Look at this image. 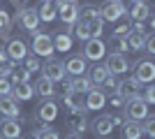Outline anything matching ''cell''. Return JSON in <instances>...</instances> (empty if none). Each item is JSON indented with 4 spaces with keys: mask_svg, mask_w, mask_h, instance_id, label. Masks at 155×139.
Wrapping results in <instances>:
<instances>
[{
    "mask_svg": "<svg viewBox=\"0 0 155 139\" xmlns=\"http://www.w3.org/2000/svg\"><path fill=\"white\" fill-rule=\"evenodd\" d=\"M123 111H125V121L141 123L146 116H150V107L141 100V95H137V98H132V100H125Z\"/></svg>",
    "mask_w": 155,
    "mask_h": 139,
    "instance_id": "cell-1",
    "label": "cell"
},
{
    "mask_svg": "<svg viewBox=\"0 0 155 139\" xmlns=\"http://www.w3.org/2000/svg\"><path fill=\"white\" fill-rule=\"evenodd\" d=\"M30 51H32V56H37V58H53L56 49H53V40H51V35L39 33V30H37V33H32Z\"/></svg>",
    "mask_w": 155,
    "mask_h": 139,
    "instance_id": "cell-2",
    "label": "cell"
},
{
    "mask_svg": "<svg viewBox=\"0 0 155 139\" xmlns=\"http://www.w3.org/2000/svg\"><path fill=\"white\" fill-rule=\"evenodd\" d=\"M97 12H100V19L102 21L116 23L118 19H123L125 14H127V7L123 5V0H107V2H102V7Z\"/></svg>",
    "mask_w": 155,
    "mask_h": 139,
    "instance_id": "cell-3",
    "label": "cell"
},
{
    "mask_svg": "<svg viewBox=\"0 0 155 139\" xmlns=\"http://www.w3.org/2000/svg\"><path fill=\"white\" fill-rule=\"evenodd\" d=\"M16 23H19L21 30L26 33H37L39 30V16H37V9L35 7H21L19 14H16Z\"/></svg>",
    "mask_w": 155,
    "mask_h": 139,
    "instance_id": "cell-4",
    "label": "cell"
},
{
    "mask_svg": "<svg viewBox=\"0 0 155 139\" xmlns=\"http://www.w3.org/2000/svg\"><path fill=\"white\" fill-rule=\"evenodd\" d=\"M86 60H95V63H100V60L107 56V42L102 40V37H91V40L84 42V53H81Z\"/></svg>",
    "mask_w": 155,
    "mask_h": 139,
    "instance_id": "cell-5",
    "label": "cell"
},
{
    "mask_svg": "<svg viewBox=\"0 0 155 139\" xmlns=\"http://www.w3.org/2000/svg\"><path fill=\"white\" fill-rule=\"evenodd\" d=\"M139 84H153V79H155V63L153 60H148V58H141V60H137L134 63V74H132Z\"/></svg>",
    "mask_w": 155,
    "mask_h": 139,
    "instance_id": "cell-6",
    "label": "cell"
},
{
    "mask_svg": "<svg viewBox=\"0 0 155 139\" xmlns=\"http://www.w3.org/2000/svg\"><path fill=\"white\" fill-rule=\"evenodd\" d=\"M42 77H46L49 81L58 84V81H65V63L58 58H46L44 67H42Z\"/></svg>",
    "mask_w": 155,
    "mask_h": 139,
    "instance_id": "cell-7",
    "label": "cell"
},
{
    "mask_svg": "<svg viewBox=\"0 0 155 139\" xmlns=\"http://www.w3.org/2000/svg\"><path fill=\"white\" fill-rule=\"evenodd\" d=\"M56 118H58V102H56L53 98L39 100V104H37V121H42V123H53Z\"/></svg>",
    "mask_w": 155,
    "mask_h": 139,
    "instance_id": "cell-8",
    "label": "cell"
},
{
    "mask_svg": "<svg viewBox=\"0 0 155 139\" xmlns=\"http://www.w3.org/2000/svg\"><path fill=\"white\" fill-rule=\"evenodd\" d=\"M5 53H7V58L14 60V63H23V58L28 56V44L21 37H12L5 44Z\"/></svg>",
    "mask_w": 155,
    "mask_h": 139,
    "instance_id": "cell-9",
    "label": "cell"
},
{
    "mask_svg": "<svg viewBox=\"0 0 155 139\" xmlns=\"http://www.w3.org/2000/svg\"><path fill=\"white\" fill-rule=\"evenodd\" d=\"M84 107H86V111H100L102 107H107V93L100 91L97 86H93L84 95Z\"/></svg>",
    "mask_w": 155,
    "mask_h": 139,
    "instance_id": "cell-10",
    "label": "cell"
},
{
    "mask_svg": "<svg viewBox=\"0 0 155 139\" xmlns=\"http://www.w3.org/2000/svg\"><path fill=\"white\" fill-rule=\"evenodd\" d=\"M104 67L109 70V74H114V77H123L125 72L130 70V63H127V58H125L123 53H109L107 56V63H104Z\"/></svg>",
    "mask_w": 155,
    "mask_h": 139,
    "instance_id": "cell-11",
    "label": "cell"
},
{
    "mask_svg": "<svg viewBox=\"0 0 155 139\" xmlns=\"http://www.w3.org/2000/svg\"><path fill=\"white\" fill-rule=\"evenodd\" d=\"M141 86H143V84H139L134 77H125V79L118 81L116 93H118L123 100H132V98H137V95L141 93Z\"/></svg>",
    "mask_w": 155,
    "mask_h": 139,
    "instance_id": "cell-12",
    "label": "cell"
},
{
    "mask_svg": "<svg viewBox=\"0 0 155 139\" xmlns=\"http://www.w3.org/2000/svg\"><path fill=\"white\" fill-rule=\"evenodd\" d=\"M53 2H56L60 21L67 23V26H74L77 19H79V5H74V2H63V0H53Z\"/></svg>",
    "mask_w": 155,
    "mask_h": 139,
    "instance_id": "cell-13",
    "label": "cell"
},
{
    "mask_svg": "<svg viewBox=\"0 0 155 139\" xmlns=\"http://www.w3.org/2000/svg\"><path fill=\"white\" fill-rule=\"evenodd\" d=\"M114 121H111V116L109 114H100L95 121L91 123V130L95 132V137L97 139H104V137H109L111 132H114Z\"/></svg>",
    "mask_w": 155,
    "mask_h": 139,
    "instance_id": "cell-14",
    "label": "cell"
},
{
    "mask_svg": "<svg viewBox=\"0 0 155 139\" xmlns=\"http://www.w3.org/2000/svg\"><path fill=\"white\" fill-rule=\"evenodd\" d=\"M23 127L19 118H2L0 121V139H19Z\"/></svg>",
    "mask_w": 155,
    "mask_h": 139,
    "instance_id": "cell-15",
    "label": "cell"
},
{
    "mask_svg": "<svg viewBox=\"0 0 155 139\" xmlns=\"http://www.w3.org/2000/svg\"><path fill=\"white\" fill-rule=\"evenodd\" d=\"M0 114H2V118H19L21 107L12 95H2L0 98Z\"/></svg>",
    "mask_w": 155,
    "mask_h": 139,
    "instance_id": "cell-16",
    "label": "cell"
},
{
    "mask_svg": "<svg viewBox=\"0 0 155 139\" xmlns=\"http://www.w3.org/2000/svg\"><path fill=\"white\" fill-rule=\"evenodd\" d=\"M88 72V65H86L84 56H70L65 60V74H72V77H81V74Z\"/></svg>",
    "mask_w": 155,
    "mask_h": 139,
    "instance_id": "cell-17",
    "label": "cell"
},
{
    "mask_svg": "<svg viewBox=\"0 0 155 139\" xmlns=\"http://www.w3.org/2000/svg\"><path fill=\"white\" fill-rule=\"evenodd\" d=\"M67 125L72 127V134H84L86 130H88V121H86L84 111H70Z\"/></svg>",
    "mask_w": 155,
    "mask_h": 139,
    "instance_id": "cell-18",
    "label": "cell"
},
{
    "mask_svg": "<svg viewBox=\"0 0 155 139\" xmlns=\"http://www.w3.org/2000/svg\"><path fill=\"white\" fill-rule=\"evenodd\" d=\"M63 102H65V107H67L70 111H84V114H86L84 95H81V93H77V91H65Z\"/></svg>",
    "mask_w": 155,
    "mask_h": 139,
    "instance_id": "cell-19",
    "label": "cell"
},
{
    "mask_svg": "<svg viewBox=\"0 0 155 139\" xmlns=\"http://www.w3.org/2000/svg\"><path fill=\"white\" fill-rule=\"evenodd\" d=\"M16 102H28V100L35 98V88H32V84H14L12 86V93H9Z\"/></svg>",
    "mask_w": 155,
    "mask_h": 139,
    "instance_id": "cell-20",
    "label": "cell"
},
{
    "mask_svg": "<svg viewBox=\"0 0 155 139\" xmlns=\"http://www.w3.org/2000/svg\"><path fill=\"white\" fill-rule=\"evenodd\" d=\"M35 9H37L39 21H46V23H49V21H53L56 16H58V9H56V2H53V0H42V2H39Z\"/></svg>",
    "mask_w": 155,
    "mask_h": 139,
    "instance_id": "cell-21",
    "label": "cell"
},
{
    "mask_svg": "<svg viewBox=\"0 0 155 139\" xmlns=\"http://www.w3.org/2000/svg\"><path fill=\"white\" fill-rule=\"evenodd\" d=\"M91 88H93V84H91V79H88L86 74H81V77H72V79L65 84V91H77V93H81V95H86Z\"/></svg>",
    "mask_w": 155,
    "mask_h": 139,
    "instance_id": "cell-22",
    "label": "cell"
},
{
    "mask_svg": "<svg viewBox=\"0 0 155 139\" xmlns=\"http://www.w3.org/2000/svg\"><path fill=\"white\" fill-rule=\"evenodd\" d=\"M32 88H35V95H39L42 100H44V98H53V95H56V84L49 81L46 77H39Z\"/></svg>",
    "mask_w": 155,
    "mask_h": 139,
    "instance_id": "cell-23",
    "label": "cell"
},
{
    "mask_svg": "<svg viewBox=\"0 0 155 139\" xmlns=\"http://www.w3.org/2000/svg\"><path fill=\"white\" fill-rule=\"evenodd\" d=\"M127 14H130L132 21H146L150 16V5L143 2V0H139V2H134V5L127 9Z\"/></svg>",
    "mask_w": 155,
    "mask_h": 139,
    "instance_id": "cell-24",
    "label": "cell"
},
{
    "mask_svg": "<svg viewBox=\"0 0 155 139\" xmlns=\"http://www.w3.org/2000/svg\"><path fill=\"white\" fill-rule=\"evenodd\" d=\"M53 40V49H56V51H70L72 49V35L70 33H63V30H60V33H56L51 37Z\"/></svg>",
    "mask_w": 155,
    "mask_h": 139,
    "instance_id": "cell-25",
    "label": "cell"
},
{
    "mask_svg": "<svg viewBox=\"0 0 155 139\" xmlns=\"http://www.w3.org/2000/svg\"><path fill=\"white\" fill-rule=\"evenodd\" d=\"M120 127H123V139H141V137H143V132H141V123L125 121Z\"/></svg>",
    "mask_w": 155,
    "mask_h": 139,
    "instance_id": "cell-26",
    "label": "cell"
},
{
    "mask_svg": "<svg viewBox=\"0 0 155 139\" xmlns=\"http://www.w3.org/2000/svg\"><path fill=\"white\" fill-rule=\"evenodd\" d=\"M107 77H109V70H107L104 65H100V63H97L95 67H91V72H88V79H91L93 86H100Z\"/></svg>",
    "mask_w": 155,
    "mask_h": 139,
    "instance_id": "cell-27",
    "label": "cell"
},
{
    "mask_svg": "<svg viewBox=\"0 0 155 139\" xmlns=\"http://www.w3.org/2000/svg\"><path fill=\"white\" fill-rule=\"evenodd\" d=\"M100 16V12H97L95 5H81L79 7V19L77 21H84V23H91L93 19H97Z\"/></svg>",
    "mask_w": 155,
    "mask_h": 139,
    "instance_id": "cell-28",
    "label": "cell"
},
{
    "mask_svg": "<svg viewBox=\"0 0 155 139\" xmlns=\"http://www.w3.org/2000/svg\"><path fill=\"white\" fill-rule=\"evenodd\" d=\"M70 33H74V37H77L79 42H86L91 40V30H88V23H84V21H77L74 26H72Z\"/></svg>",
    "mask_w": 155,
    "mask_h": 139,
    "instance_id": "cell-29",
    "label": "cell"
},
{
    "mask_svg": "<svg viewBox=\"0 0 155 139\" xmlns=\"http://www.w3.org/2000/svg\"><path fill=\"white\" fill-rule=\"evenodd\" d=\"M143 37L146 35H137V33H130L125 40H127L130 51H143Z\"/></svg>",
    "mask_w": 155,
    "mask_h": 139,
    "instance_id": "cell-30",
    "label": "cell"
},
{
    "mask_svg": "<svg viewBox=\"0 0 155 139\" xmlns=\"http://www.w3.org/2000/svg\"><path fill=\"white\" fill-rule=\"evenodd\" d=\"M7 79H9L12 86H14V84H26V81L30 79V72H26V70H12Z\"/></svg>",
    "mask_w": 155,
    "mask_h": 139,
    "instance_id": "cell-31",
    "label": "cell"
},
{
    "mask_svg": "<svg viewBox=\"0 0 155 139\" xmlns=\"http://www.w3.org/2000/svg\"><path fill=\"white\" fill-rule=\"evenodd\" d=\"M116 86H118V77H114V74H109V77H107V79L102 81V84H100V91H104L107 93V95H111V93H116Z\"/></svg>",
    "mask_w": 155,
    "mask_h": 139,
    "instance_id": "cell-32",
    "label": "cell"
},
{
    "mask_svg": "<svg viewBox=\"0 0 155 139\" xmlns=\"http://www.w3.org/2000/svg\"><path fill=\"white\" fill-rule=\"evenodd\" d=\"M23 70H26V72H39V70H42V65H39V58L37 56H26V58H23Z\"/></svg>",
    "mask_w": 155,
    "mask_h": 139,
    "instance_id": "cell-33",
    "label": "cell"
},
{
    "mask_svg": "<svg viewBox=\"0 0 155 139\" xmlns=\"http://www.w3.org/2000/svg\"><path fill=\"white\" fill-rule=\"evenodd\" d=\"M141 132L146 134L148 139H155V118H153V116H146V118H143V123H141Z\"/></svg>",
    "mask_w": 155,
    "mask_h": 139,
    "instance_id": "cell-34",
    "label": "cell"
},
{
    "mask_svg": "<svg viewBox=\"0 0 155 139\" xmlns=\"http://www.w3.org/2000/svg\"><path fill=\"white\" fill-rule=\"evenodd\" d=\"M88 30H91V37H102L104 33V21L97 16V19H93L91 23H88Z\"/></svg>",
    "mask_w": 155,
    "mask_h": 139,
    "instance_id": "cell-35",
    "label": "cell"
},
{
    "mask_svg": "<svg viewBox=\"0 0 155 139\" xmlns=\"http://www.w3.org/2000/svg\"><path fill=\"white\" fill-rule=\"evenodd\" d=\"M9 28H12V19L5 9H0V33L2 35H9Z\"/></svg>",
    "mask_w": 155,
    "mask_h": 139,
    "instance_id": "cell-36",
    "label": "cell"
},
{
    "mask_svg": "<svg viewBox=\"0 0 155 139\" xmlns=\"http://www.w3.org/2000/svg\"><path fill=\"white\" fill-rule=\"evenodd\" d=\"M37 132H39V139H60V132L56 130V127H49V125L39 127Z\"/></svg>",
    "mask_w": 155,
    "mask_h": 139,
    "instance_id": "cell-37",
    "label": "cell"
},
{
    "mask_svg": "<svg viewBox=\"0 0 155 139\" xmlns=\"http://www.w3.org/2000/svg\"><path fill=\"white\" fill-rule=\"evenodd\" d=\"M143 88V95H141V100H143V102H146V104H153V102H155V88L153 86H150V84H146V86H141Z\"/></svg>",
    "mask_w": 155,
    "mask_h": 139,
    "instance_id": "cell-38",
    "label": "cell"
},
{
    "mask_svg": "<svg viewBox=\"0 0 155 139\" xmlns=\"http://www.w3.org/2000/svg\"><path fill=\"white\" fill-rule=\"evenodd\" d=\"M111 44L116 46V53L130 51V46H127V40H125V37H111Z\"/></svg>",
    "mask_w": 155,
    "mask_h": 139,
    "instance_id": "cell-39",
    "label": "cell"
},
{
    "mask_svg": "<svg viewBox=\"0 0 155 139\" xmlns=\"http://www.w3.org/2000/svg\"><path fill=\"white\" fill-rule=\"evenodd\" d=\"M143 51L150 53V56L155 53V35L153 33H148L146 37H143Z\"/></svg>",
    "mask_w": 155,
    "mask_h": 139,
    "instance_id": "cell-40",
    "label": "cell"
},
{
    "mask_svg": "<svg viewBox=\"0 0 155 139\" xmlns=\"http://www.w3.org/2000/svg\"><path fill=\"white\" fill-rule=\"evenodd\" d=\"M9 93H12L9 79H7V77H0V98H2V95H9Z\"/></svg>",
    "mask_w": 155,
    "mask_h": 139,
    "instance_id": "cell-41",
    "label": "cell"
},
{
    "mask_svg": "<svg viewBox=\"0 0 155 139\" xmlns=\"http://www.w3.org/2000/svg\"><path fill=\"white\" fill-rule=\"evenodd\" d=\"M127 35H130V23H120V26H116L114 37H127Z\"/></svg>",
    "mask_w": 155,
    "mask_h": 139,
    "instance_id": "cell-42",
    "label": "cell"
},
{
    "mask_svg": "<svg viewBox=\"0 0 155 139\" xmlns=\"http://www.w3.org/2000/svg\"><path fill=\"white\" fill-rule=\"evenodd\" d=\"M107 102H111V107H123L125 100L118 95V93H111V95H107Z\"/></svg>",
    "mask_w": 155,
    "mask_h": 139,
    "instance_id": "cell-43",
    "label": "cell"
},
{
    "mask_svg": "<svg viewBox=\"0 0 155 139\" xmlns=\"http://www.w3.org/2000/svg\"><path fill=\"white\" fill-rule=\"evenodd\" d=\"M26 139H39V132H37V130H32V132L26 134Z\"/></svg>",
    "mask_w": 155,
    "mask_h": 139,
    "instance_id": "cell-44",
    "label": "cell"
},
{
    "mask_svg": "<svg viewBox=\"0 0 155 139\" xmlns=\"http://www.w3.org/2000/svg\"><path fill=\"white\" fill-rule=\"evenodd\" d=\"M67 139H84V137H81V134H70Z\"/></svg>",
    "mask_w": 155,
    "mask_h": 139,
    "instance_id": "cell-45",
    "label": "cell"
},
{
    "mask_svg": "<svg viewBox=\"0 0 155 139\" xmlns=\"http://www.w3.org/2000/svg\"><path fill=\"white\" fill-rule=\"evenodd\" d=\"M63 2H74V5H79V2H77V0H63Z\"/></svg>",
    "mask_w": 155,
    "mask_h": 139,
    "instance_id": "cell-46",
    "label": "cell"
},
{
    "mask_svg": "<svg viewBox=\"0 0 155 139\" xmlns=\"http://www.w3.org/2000/svg\"><path fill=\"white\" fill-rule=\"evenodd\" d=\"M21 2H28V0H21Z\"/></svg>",
    "mask_w": 155,
    "mask_h": 139,
    "instance_id": "cell-47",
    "label": "cell"
},
{
    "mask_svg": "<svg viewBox=\"0 0 155 139\" xmlns=\"http://www.w3.org/2000/svg\"><path fill=\"white\" fill-rule=\"evenodd\" d=\"M104 139H107V137H104Z\"/></svg>",
    "mask_w": 155,
    "mask_h": 139,
    "instance_id": "cell-48",
    "label": "cell"
}]
</instances>
